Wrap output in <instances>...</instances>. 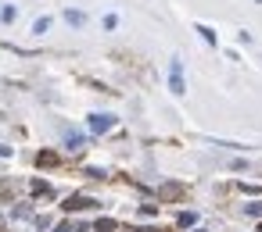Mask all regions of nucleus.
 Masks as SVG:
<instances>
[{
	"label": "nucleus",
	"mask_w": 262,
	"mask_h": 232,
	"mask_svg": "<svg viewBox=\"0 0 262 232\" xmlns=\"http://www.w3.org/2000/svg\"><path fill=\"white\" fill-rule=\"evenodd\" d=\"M245 215H251V218H262V203H245Z\"/></svg>",
	"instance_id": "0eeeda50"
},
{
	"label": "nucleus",
	"mask_w": 262,
	"mask_h": 232,
	"mask_svg": "<svg viewBox=\"0 0 262 232\" xmlns=\"http://www.w3.org/2000/svg\"><path fill=\"white\" fill-rule=\"evenodd\" d=\"M65 143H68V150H79V146H83V136H79V132H68Z\"/></svg>",
	"instance_id": "39448f33"
},
{
	"label": "nucleus",
	"mask_w": 262,
	"mask_h": 232,
	"mask_svg": "<svg viewBox=\"0 0 262 232\" xmlns=\"http://www.w3.org/2000/svg\"><path fill=\"white\" fill-rule=\"evenodd\" d=\"M112 125H115L112 115H90V129H94V132H108Z\"/></svg>",
	"instance_id": "f03ea898"
},
{
	"label": "nucleus",
	"mask_w": 262,
	"mask_h": 232,
	"mask_svg": "<svg viewBox=\"0 0 262 232\" xmlns=\"http://www.w3.org/2000/svg\"><path fill=\"white\" fill-rule=\"evenodd\" d=\"M65 22H68V25H83L86 14H83V11H65Z\"/></svg>",
	"instance_id": "20e7f679"
},
{
	"label": "nucleus",
	"mask_w": 262,
	"mask_h": 232,
	"mask_svg": "<svg viewBox=\"0 0 262 232\" xmlns=\"http://www.w3.org/2000/svg\"><path fill=\"white\" fill-rule=\"evenodd\" d=\"M33 193H40V197H47V193H50V186H47V182H40V179H36V182H33Z\"/></svg>",
	"instance_id": "1a4fd4ad"
},
{
	"label": "nucleus",
	"mask_w": 262,
	"mask_h": 232,
	"mask_svg": "<svg viewBox=\"0 0 262 232\" xmlns=\"http://www.w3.org/2000/svg\"><path fill=\"white\" fill-rule=\"evenodd\" d=\"M94 229H97V232H112V229H115V221H112V218H101Z\"/></svg>",
	"instance_id": "6e6552de"
},
{
	"label": "nucleus",
	"mask_w": 262,
	"mask_h": 232,
	"mask_svg": "<svg viewBox=\"0 0 262 232\" xmlns=\"http://www.w3.org/2000/svg\"><path fill=\"white\" fill-rule=\"evenodd\" d=\"M197 32H201V36H205L209 43H215V32H212V29H205V25H197Z\"/></svg>",
	"instance_id": "9d476101"
},
{
	"label": "nucleus",
	"mask_w": 262,
	"mask_h": 232,
	"mask_svg": "<svg viewBox=\"0 0 262 232\" xmlns=\"http://www.w3.org/2000/svg\"><path fill=\"white\" fill-rule=\"evenodd\" d=\"M83 207H94V200L90 197H68L65 200V211H83Z\"/></svg>",
	"instance_id": "7ed1b4c3"
},
{
	"label": "nucleus",
	"mask_w": 262,
	"mask_h": 232,
	"mask_svg": "<svg viewBox=\"0 0 262 232\" xmlns=\"http://www.w3.org/2000/svg\"><path fill=\"white\" fill-rule=\"evenodd\" d=\"M36 161H40V164H43V168H50V164H54V161H58V154H50V150H43L40 157H36Z\"/></svg>",
	"instance_id": "423d86ee"
},
{
	"label": "nucleus",
	"mask_w": 262,
	"mask_h": 232,
	"mask_svg": "<svg viewBox=\"0 0 262 232\" xmlns=\"http://www.w3.org/2000/svg\"><path fill=\"white\" fill-rule=\"evenodd\" d=\"M169 86H173L176 97L183 93V64H180V61H173V68H169Z\"/></svg>",
	"instance_id": "f257e3e1"
}]
</instances>
